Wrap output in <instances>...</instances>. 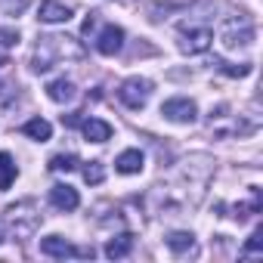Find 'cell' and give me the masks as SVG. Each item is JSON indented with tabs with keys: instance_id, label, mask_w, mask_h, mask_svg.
<instances>
[{
	"instance_id": "obj_9",
	"label": "cell",
	"mask_w": 263,
	"mask_h": 263,
	"mask_svg": "<svg viewBox=\"0 0 263 263\" xmlns=\"http://www.w3.org/2000/svg\"><path fill=\"white\" fill-rule=\"evenodd\" d=\"M81 130H84L87 143H105V140H111V124L108 121H99V118H87L81 124Z\"/></svg>"
},
{
	"instance_id": "obj_6",
	"label": "cell",
	"mask_w": 263,
	"mask_h": 263,
	"mask_svg": "<svg viewBox=\"0 0 263 263\" xmlns=\"http://www.w3.org/2000/svg\"><path fill=\"white\" fill-rule=\"evenodd\" d=\"M251 37H254V28H251V25H238V22H229V25L223 28V34H220L223 47H229V50H235V47H248Z\"/></svg>"
},
{
	"instance_id": "obj_15",
	"label": "cell",
	"mask_w": 263,
	"mask_h": 263,
	"mask_svg": "<svg viewBox=\"0 0 263 263\" xmlns=\"http://www.w3.org/2000/svg\"><path fill=\"white\" fill-rule=\"evenodd\" d=\"M167 248L177 251V254L189 251V248H192V232H171V235H167Z\"/></svg>"
},
{
	"instance_id": "obj_13",
	"label": "cell",
	"mask_w": 263,
	"mask_h": 263,
	"mask_svg": "<svg viewBox=\"0 0 263 263\" xmlns=\"http://www.w3.org/2000/svg\"><path fill=\"white\" fill-rule=\"evenodd\" d=\"M22 134L31 137V140H37V143H47V140L53 137V127H50V121H44V118H31V121L22 127Z\"/></svg>"
},
{
	"instance_id": "obj_11",
	"label": "cell",
	"mask_w": 263,
	"mask_h": 263,
	"mask_svg": "<svg viewBox=\"0 0 263 263\" xmlns=\"http://www.w3.org/2000/svg\"><path fill=\"white\" fill-rule=\"evenodd\" d=\"M130 248H134V235H130V232L115 235V238H108V245H105V257L121 260V257H127V254H130Z\"/></svg>"
},
{
	"instance_id": "obj_16",
	"label": "cell",
	"mask_w": 263,
	"mask_h": 263,
	"mask_svg": "<svg viewBox=\"0 0 263 263\" xmlns=\"http://www.w3.org/2000/svg\"><path fill=\"white\" fill-rule=\"evenodd\" d=\"M84 180H87L90 186H99V183L105 180V167H102V161H90V164H84Z\"/></svg>"
},
{
	"instance_id": "obj_17",
	"label": "cell",
	"mask_w": 263,
	"mask_h": 263,
	"mask_svg": "<svg viewBox=\"0 0 263 263\" xmlns=\"http://www.w3.org/2000/svg\"><path fill=\"white\" fill-rule=\"evenodd\" d=\"M74 167H78V158H74V155H56V158L50 161V171H59V174H62V171L68 174V171H74Z\"/></svg>"
},
{
	"instance_id": "obj_20",
	"label": "cell",
	"mask_w": 263,
	"mask_h": 263,
	"mask_svg": "<svg viewBox=\"0 0 263 263\" xmlns=\"http://www.w3.org/2000/svg\"><path fill=\"white\" fill-rule=\"evenodd\" d=\"M223 71L232 74V78H245V74H251V65H226L223 62Z\"/></svg>"
},
{
	"instance_id": "obj_18",
	"label": "cell",
	"mask_w": 263,
	"mask_h": 263,
	"mask_svg": "<svg viewBox=\"0 0 263 263\" xmlns=\"http://www.w3.org/2000/svg\"><path fill=\"white\" fill-rule=\"evenodd\" d=\"M263 251V232L257 229L251 238H248V245H245V254H260Z\"/></svg>"
},
{
	"instance_id": "obj_14",
	"label": "cell",
	"mask_w": 263,
	"mask_h": 263,
	"mask_svg": "<svg viewBox=\"0 0 263 263\" xmlns=\"http://www.w3.org/2000/svg\"><path fill=\"white\" fill-rule=\"evenodd\" d=\"M16 161L7 155V152H0V192H7L13 183H16Z\"/></svg>"
},
{
	"instance_id": "obj_8",
	"label": "cell",
	"mask_w": 263,
	"mask_h": 263,
	"mask_svg": "<svg viewBox=\"0 0 263 263\" xmlns=\"http://www.w3.org/2000/svg\"><path fill=\"white\" fill-rule=\"evenodd\" d=\"M37 19H41V22H50V25L68 22V19H71V7H65V4H56V0H44V4H41V10H37Z\"/></svg>"
},
{
	"instance_id": "obj_3",
	"label": "cell",
	"mask_w": 263,
	"mask_h": 263,
	"mask_svg": "<svg viewBox=\"0 0 263 263\" xmlns=\"http://www.w3.org/2000/svg\"><path fill=\"white\" fill-rule=\"evenodd\" d=\"M211 41H214L211 28H186V25H183L180 50H183V53H189V56H198V53H204V50L211 47Z\"/></svg>"
},
{
	"instance_id": "obj_2",
	"label": "cell",
	"mask_w": 263,
	"mask_h": 263,
	"mask_svg": "<svg viewBox=\"0 0 263 263\" xmlns=\"http://www.w3.org/2000/svg\"><path fill=\"white\" fill-rule=\"evenodd\" d=\"M161 115L167 121H177V124H192L195 115H198V105L189 99V96H174L161 105Z\"/></svg>"
},
{
	"instance_id": "obj_12",
	"label": "cell",
	"mask_w": 263,
	"mask_h": 263,
	"mask_svg": "<svg viewBox=\"0 0 263 263\" xmlns=\"http://www.w3.org/2000/svg\"><path fill=\"white\" fill-rule=\"evenodd\" d=\"M74 84L71 81H65V78H59V81H53V84H47V96L53 99V102H71L74 99Z\"/></svg>"
},
{
	"instance_id": "obj_1",
	"label": "cell",
	"mask_w": 263,
	"mask_h": 263,
	"mask_svg": "<svg viewBox=\"0 0 263 263\" xmlns=\"http://www.w3.org/2000/svg\"><path fill=\"white\" fill-rule=\"evenodd\" d=\"M152 96V81L146 78H127L118 90V99L127 105V108H143Z\"/></svg>"
},
{
	"instance_id": "obj_5",
	"label": "cell",
	"mask_w": 263,
	"mask_h": 263,
	"mask_svg": "<svg viewBox=\"0 0 263 263\" xmlns=\"http://www.w3.org/2000/svg\"><path fill=\"white\" fill-rule=\"evenodd\" d=\"M41 254L65 260V257H74V254H93V251H78V248L68 245L62 235H47V238H41Z\"/></svg>"
},
{
	"instance_id": "obj_4",
	"label": "cell",
	"mask_w": 263,
	"mask_h": 263,
	"mask_svg": "<svg viewBox=\"0 0 263 263\" xmlns=\"http://www.w3.org/2000/svg\"><path fill=\"white\" fill-rule=\"evenodd\" d=\"M121 47H124V28L121 25H105L96 37V50L102 56H115V53H121Z\"/></svg>"
},
{
	"instance_id": "obj_19",
	"label": "cell",
	"mask_w": 263,
	"mask_h": 263,
	"mask_svg": "<svg viewBox=\"0 0 263 263\" xmlns=\"http://www.w3.org/2000/svg\"><path fill=\"white\" fill-rule=\"evenodd\" d=\"M0 44H4V47H16V44H19V31L0 28Z\"/></svg>"
},
{
	"instance_id": "obj_7",
	"label": "cell",
	"mask_w": 263,
	"mask_h": 263,
	"mask_svg": "<svg viewBox=\"0 0 263 263\" xmlns=\"http://www.w3.org/2000/svg\"><path fill=\"white\" fill-rule=\"evenodd\" d=\"M50 201H53V208H59V211H74V208L81 204V195H78L74 186L56 183V186L50 189Z\"/></svg>"
},
{
	"instance_id": "obj_10",
	"label": "cell",
	"mask_w": 263,
	"mask_h": 263,
	"mask_svg": "<svg viewBox=\"0 0 263 263\" xmlns=\"http://www.w3.org/2000/svg\"><path fill=\"white\" fill-rule=\"evenodd\" d=\"M143 164H146V158H143V152H140V149H127V152H121V155H118V161H115L118 174H140V171H143Z\"/></svg>"
}]
</instances>
